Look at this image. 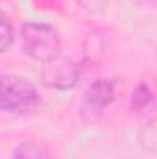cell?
Here are the masks:
<instances>
[{"label": "cell", "instance_id": "obj_3", "mask_svg": "<svg viewBox=\"0 0 157 159\" xmlns=\"http://www.w3.org/2000/svg\"><path fill=\"white\" fill-rule=\"evenodd\" d=\"M41 76H43L44 85L57 89V91H67L78 85L79 78H81V65L72 59H65L57 56L44 63Z\"/></svg>", "mask_w": 157, "mask_h": 159}, {"label": "cell", "instance_id": "obj_6", "mask_svg": "<svg viewBox=\"0 0 157 159\" xmlns=\"http://www.w3.org/2000/svg\"><path fill=\"white\" fill-rule=\"evenodd\" d=\"M11 159H50V152L39 139H28L13 150Z\"/></svg>", "mask_w": 157, "mask_h": 159}, {"label": "cell", "instance_id": "obj_1", "mask_svg": "<svg viewBox=\"0 0 157 159\" xmlns=\"http://www.w3.org/2000/svg\"><path fill=\"white\" fill-rule=\"evenodd\" d=\"M34 83L15 74H0V113H24L39 106Z\"/></svg>", "mask_w": 157, "mask_h": 159}, {"label": "cell", "instance_id": "obj_4", "mask_svg": "<svg viewBox=\"0 0 157 159\" xmlns=\"http://www.w3.org/2000/svg\"><path fill=\"white\" fill-rule=\"evenodd\" d=\"M117 96V81L111 78H100L92 81L81 102V117L87 120L96 119Z\"/></svg>", "mask_w": 157, "mask_h": 159}, {"label": "cell", "instance_id": "obj_2", "mask_svg": "<svg viewBox=\"0 0 157 159\" xmlns=\"http://www.w3.org/2000/svg\"><path fill=\"white\" fill-rule=\"evenodd\" d=\"M20 43L24 54L41 63L57 57L61 48V39L57 32L52 26L39 22H28L20 28Z\"/></svg>", "mask_w": 157, "mask_h": 159}, {"label": "cell", "instance_id": "obj_5", "mask_svg": "<svg viewBox=\"0 0 157 159\" xmlns=\"http://www.w3.org/2000/svg\"><path fill=\"white\" fill-rule=\"evenodd\" d=\"M131 109L141 119H148L154 113V93L146 83H139L131 94Z\"/></svg>", "mask_w": 157, "mask_h": 159}, {"label": "cell", "instance_id": "obj_7", "mask_svg": "<svg viewBox=\"0 0 157 159\" xmlns=\"http://www.w3.org/2000/svg\"><path fill=\"white\" fill-rule=\"evenodd\" d=\"M13 43V24L7 17L0 15V54L6 52Z\"/></svg>", "mask_w": 157, "mask_h": 159}]
</instances>
